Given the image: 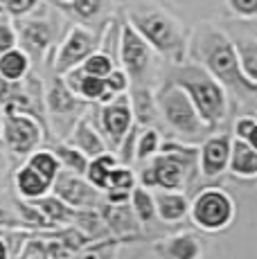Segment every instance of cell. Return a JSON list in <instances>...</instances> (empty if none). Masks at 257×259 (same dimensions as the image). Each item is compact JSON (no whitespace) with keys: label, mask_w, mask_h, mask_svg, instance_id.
<instances>
[{"label":"cell","mask_w":257,"mask_h":259,"mask_svg":"<svg viewBox=\"0 0 257 259\" xmlns=\"http://www.w3.org/2000/svg\"><path fill=\"white\" fill-rule=\"evenodd\" d=\"M187 57L203 66L212 77L228 88V93L237 95L239 99L257 97V83L248 81L239 68L235 41L215 23H201L196 29H192Z\"/></svg>","instance_id":"cell-1"},{"label":"cell","mask_w":257,"mask_h":259,"mask_svg":"<svg viewBox=\"0 0 257 259\" xmlns=\"http://www.w3.org/2000/svg\"><path fill=\"white\" fill-rule=\"evenodd\" d=\"M126 21L147 38L156 54L176 66L187 59L190 52V29L169 12L156 5H140L126 12Z\"/></svg>","instance_id":"cell-2"},{"label":"cell","mask_w":257,"mask_h":259,"mask_svg":"<svg viewBox=\"0 0 257 259\" xmlns=\"http://www.w3.org/2000/svg\"><path fill=\"white\" fill-rule=\"evenodd\" d=\"M167 79L176 81L190 95L194 106L199 108L201 117L207 126L215 131L230 115V93L219 79H215L203 66L192 61L190 57L183 63H176Z\"/></svg>","instance_id":"cell-3"},{"label":"cell","mask_w":257,"mask_h":259,"mask_svg":"<svg viewBox=\"0 0 257 259\" xmlns=\"http://www.w3.org/2000/svg\"><path fill=\"white\" fill-rule=\"evenodd\" d=\"M156 104L158 113H160V122L179 140L201 144L203 138L212 133V128L203 122V117H201L199 108L194 106V102L190 99V95L172 79H167L165 83H160L156 88Z\"/></svg>","instance_id":"cell-4"},{"label":"cell","mask_w":257,"mask_h":259,"mask_svg":"<svg viewBox=\"0 0 257 259\" xmlns=\"http://www.w3.org/2000/svg\"><path fill=\"white\" fill-rule=\"evenodd\" d=\"M237 217V203L226 189L205 187L194 194L190 201V219L194 228L207 235L224 232L232 226Z\"/></svg>","instance_id":"cell-5"},{"label":"cell","mask_w":257,"mask_h":259,"mask_svg":"<svg viewBox=\"0 0 257 259\" xmlns=\"http://www.w3.org/2000/svg\"><path fill=\"white\" fill-rule=\"evenodd\" d=\"M0 140L12 156L27 158L46 142V124L43 119H38L36 113L21 111V108H5Z\"/></svg>","instance_id":"cell-6"},{"label":"cell","mask_w":257,"mask_h":259,"mask_svg":"<svg viewBox=\"0 0 257 259\" xmlns=\"http://www.w3.org/2000/svg\"><path fill=\"white\" fill-rule=\"evenodd\" d=\"M154 57L156 50L147 43V38L128 21H122L117 66H122L128 72L131 83H145V79L154 70Z\"/></svg>","instance_id":"cell-7"},{"label":"cell","mask_w":257,"mask_h":259,"mask_svg":"<svg viewBox=\"0 0 257 259\" xmlns=\"http://www.w3.org/2000/svg\"><path fill=\"white\" fill-rule=\"evenodd\" d=\"M100 48V32L86 27L81 23H72L68 27V32L63 34L59 48L54 50L52 57V70L63 74L72 68L81 66V61L88 57L91 52Z\"/></svg>","instance_id":"cell-8"},{"label":"cell","mask_w":257,"mask_h":259,"mask_svg":"<svg viewBox=\"0 0 257 259\" xmlns=\"http://www.w3.org/2000/svg\"><path fill=\"white\" fill-rule=\"evenodd\" d=\"M133 124H136V117H133L128 91L115 95V99H111L108 104H100L95 113V126L102 131L111 151H117V147L122 144Z\"/></svg>","instance_id":"cell-9"},{"label":"cell","mask_w":257,"mask_h":259,"mask_svg":"<svg viewBox=\"0 0 257 259\" xmlns=\"http://www.w3.org/2000/svg\"><path fill=\"white\" fill-rule=\"evenodd\" d=\"M138 183L149 189H187L194 185L185 165L165 151H158L145 162L142 171L138 174Z\"/></svg>","instance_id":"cell-10"},{"label":"cell","mask_w":257,"mask_h":259,"mask_svg":"<svg viewBox=\"0 0 257 259\" xmlns=\"http://www.w3.org/2000/svg\"><path fill=\"white\" fill-rule=\"evenodd\" d=\"M86 104L79 95H75L70 88L63 81V74L54 72L50 74L46 83V91H43V108L52 119H59V122H68V126H75V122L83 115L86 111Z\"/></svg>","instance_id":"cell-11"},{"label":"cell","mask_w":257,"mask_h":259,"mask_svg":"<svg viewBox=\"0 0 257 259\" xmlns=\"http://www.w3.org/2000/svg\"><path fill=\"white\" fill-rule=\"evenodd\" d=\"M52 194L66 201L75 210H97L104 203V192L97 189L83 174L61 169L52 183Z\"/></svg>","instance_id":"cell-12"},{"label":"cell","mask_w":257,"mask_h":259,"mask_svg":"<svg viewBox=\"0 0 257 259\" xmlns=\"http://www.w3.org/2000/svg\"><path fill=\"white\" fill-rule=\"evenodd\" d=\"M230 149L232 136L230 133H215L212 131L203 142L199 144V171L207 181L224 176L230 165Z\"/></svg>","instance_id":"cell-13"},{"label":"cell","mask_w":257,"mask_h":259,"mask_svg":"<svg viewBox=\"0 0 257 259\" xmlns=\"http://www.w3.org/2000/svg\"><path fill=\"white\" fill-rule=\"evenodd\" d=\"M16 29H18V46L32 57V61L36 63L43 61L46 54L52 50V41H54L52 25L46 18L29 16V18H21Z\"/></svg>","instance_id":"cell-14"},{"label":"cell","mask_w":257,"mask_h":259,"mask_svg":"<svg viewBox=\"0 0 257 259\" xmlns=\"http://www.w3.org/2000/svg\"><path fill=\"white\" fill-rule=\"evenodd\" d=\"M156 196V214L158 221L167 223H181L183 219L190 217V201L185 189H154Z\"/></svg>","instance_id":"cell-15"},{"label":"cell","mask_w":257,"mask_h":259,"mask_svg":"<svg viewBox=\"0 0 257 259\" xmlns=\"http://www.w3.org/2000/svg\"><path fill=\"white\" fill-rule=\"evenodd\" d=\"M66 140L70 144H75L77 149H81L88 158H95V156H100V153H104V151H111L106 140H104L102 131L95 126V122H91V117L88 115H81L77 119Z\"/></svg>","instance_id":"cell-16"},{"label":"cell","mask_w":257,"mask_h":259,"mask_svg":"<svg viewBox=\"0 0 257 259\" xmlns=\"http://www.w3.org/2000/svg\"><path fill=\"white\" fill-rule=\"evenodd\" d=\"M154 250L167 259H199L203 257L201 239L194 232H176L154 243Z\"/></svg>","instance_id":"cell-17"},{"label":"cell","mask_w":257,"mask_h":259,"mask_svg":"<svg viewBox=\"0 0 257 259\" xmlns=\"http://www.w3.org/2000/svg\"><path fill=\"white\" fill-rule=\"evenodd\" d=\"M131 108L136 124L140 126H158L160 124V113H158L156 104V88L147 86V83H131Z\"/></svg>","instance_id":"cell-18"},{"label":"cell","mask_w":257,"mask_h":259,"mask_svg":"<svg viewBox=\"0 0 257 259\" xmlns=\"http://www.w3.org/2000/svg\"><path fill=\"white\" fill-rule=\"evenodd\" d=\"M136 185H138V174L133 171V167L124 165V162H117L111 169V176H108V185L104 189V201L111 203V205H124L131 198V192Z\"/></svg>","instance_id":"cell-19"},{"label":"cell","mask_w":257,"mask_h":259,"mask_svg":"<svg viewBox=\"0 0 257 259\" xmlns=\"http://www.w3.org/2000/svg\"><path fill=\"white\" fill-rule=\"evenodd\" d=\"M104 221H106L108 226V232L115 237H133L140 232V226L142 223L136 219V214H133L131 205L124 203V205H111V203L104 201L102 207H100Z\"/></svg>","instance_id":"cell-20"},{"label":"cell","mask_w":257,"mask_h":259,"mask_svg":"<svg viewBox=\"0 0 257 259\" xmlns=\"http://www.w3.org/2000/svg\"><path fill=\"white\" fill-rule=\"evenodd\" d=\"M14 187H16L18 198H25V201H38L41 196L52 192V183L27 162L18 167L14 174Z\"/></svg>","instance_id":"cell-21"},{"label":"cell","mask_w":257,"mask_h":259,"mask_svg":"<svg viewBox=\"0 0 257 259\" xmlns=\"http://www.w3.org/2000/svg\"><path fill=\"white\" fill-rule=\"evenodd\" d=\"M63 9L81 25H104L113 16V0H70Z\"/></svg>","instance_id":"cell-22"},{"label":"cell","mask_w":257,"mask_h":259,"mask_svg":"<svg viewBox=\"0 0 257 259\" xmlns=\"http://www.w3.org/2000/svg\"><path fill=\"white\" fill-rule=\"evenodd\" d=\"M228 171L235 178H244V181H253V178H257V149L250 147L248 142H244V140L232 136Z\"/></svg>","instance_id":"cell-23"},{"label":"cell","mask_w":257,"mask_h":259,"mask_svg":"<svg viewBox=\"0 0 257 259\" xmlns=\"http://www.w3.org/2000/svg\"><path fill=\"white\" fill-rule=\"evenodd\" d=\"M32 57L21 46H16L0 54V77L9 81H23L32 72Z\"/></svg>","instance_id":"cell-24"},{"label":"cell","mask_w":257,"mask_h":259,"mask_svg":"<svg viewBox=\"0 0 257 259\" xmlns=\"http://www.w3.org/2000/svg\"><path fill=\"white\" fill-rule=\"evenodd\" d=\"M34 203L41 207V212L46 214V219L50 221L52 228H57V226H70V223H75L77 210L68 205L66 201H61L57 194L50 192V194L41 196L38 201H34Z\"/></svg>","instance_id":"cell-25"},{"label":"cell","mask_w":257,"mask_h":259,"mask_svg":"<svg viewBox=\"0 0 257 259\" xmlns=\"http://www.w3.org/2000/svg\"><path fill=\"white\" fill-rule=\"evenodd\" d=\"M128 205H131L136 219L142 223V226H149L158 219L156 214V196H154V189L145 187L138 183L131 192V198H128Z\"/></svg>","instance_id":"cell-26"},{"label":"cell","mask_w":257,"mask_h":259,"mask_svg":"<svg viewBox=\"0 0 257 259\" xmlns=\"http://www.w3.org/2000/svg\"><path fill=\"white\" fill-rule=\"evenodd\" d=\"M120 162V158H117V153L115 151H104L100 153V156H95V158H91V162H88V167H86V174L83 176L88 178V181L93 183L97 189H106L108 185V176H111V169Z\"/></svg>","instance_id":"cell-27"},{"label":"cell","mask_w":257,"mask_h":259,"mask_svg":"<svg viewBox=\"0 0 257 259\" xmlns=\"http://www.w3.org/2000/svg\"><path fill=\"white\" fill-rule=\"evenodd\" d=\"M235 50L237 59H239V68L248 81L257 83V38L255 36H237Z\"/></svg>","instance_id":"cell-28"},{"label":"cell","mask_w":257,"mask_h":259,"mask_svg":"<svg viewBox=\"0 0 257 259\" xmlns=\"http://www.w3.org/2000/svg\"><path fill=\"white\" fill-rule=\"evenodd\" d=\"M52 151L57 153L59 162H61V169H68V171H77V174H86V167L91 162V158L77 149L75 144H70L68 140H61L52 147Z\"/></svg>","instance_id":"cell-29"},{"label":"cell","mask_w":257,"mask_h":259,"mask_svg":"<svg viewBox=\"0 0 257 259\" xmlns=\"http://www.w3.org/2000/svg\"><path fill=\"white\" fill-rule=\"evenodd\" d=\"M25 162H27V165H32L38 174H41V176H46L50 183H54V178H57L59 171H61V162H59L57 153H54L52 149L38 147L36 151H32L25 158Z\"/></svg>","instance_id":"cell-30"},{"label":"cell","mask_w":257,"mask_h":259,"mask_svg":"<svg viewBox=\"0 0 257 259\" xmlns=\"http://www.w3.org/2000/svg\"><path fill=\"white\" fill-rule=\"evenodd\" d=\"M162 136L158 131V126H140L136 140V162H147L149 158H154L160 151Z\"/></svg>","instance_id":"cell-31"},{"label":"cell","mask_w":257,"mask_h":259,"mask_svg":"<svg viewBox=\"0 0 257 259\" xmlns=\"http://www.w3.org/2000/svg\"><path fill=\"white\" fill-rule=\"evenodd\" d=\"M117 66V61L113 57H108L106 52H102L100 48L95 52H91L86 59L81 61V70L88 74H95V77H106L113 68Z\"/></svg>","instance_id":"cell-32"},{"label":"cell","mask_w":257,"mask_h":259,"mask_svg":"<svg viewBox=\"0 0 257 259\" xmlns=\"http://www.w3.org/2000/svg\"><path fill=\"white\" fill-rule=\"evenodd\" d=\"M38 7H43L41 0H3V12L12 18H29L36 16Z\"/></svg>","instance_id":"cell-33"},{"label":"cell","mask_w":257,"mask_h":259,"mask_svg":"<svg viewBox=\"0 0 257 259\" xmlns=\"http://www.w3.org/2000/svg\"><path fill=\"white\" fill-rule=\"evenodd\" d=\"M18 46V29L12 16L0 12V54Z\"/></svg>","instance_id":"cell-34"},{"label":"cell","mask_w":257,"mask_h":259,"mask_svg":"<svg viewBox=\"0 0 257 259\" xmlns=\"http://www.w3.org/2000/svg\"><path fill=\"white\" fill-rule=\"evenodd\" d=\"M235 138L248 142L257 149V117L255 115H241L235 122Z\"/></svg>","instance_id":"cell-35"},{"label":"cell","mask_w":257,"mask_h":259,"mask_svg":"<svg viewBox=\"0 0 257 259\" xmlns=\"http://www.w3.org/2000/svg\"><path fill=\"white\" fill-rule=\"evenodd\" d=\"M104 83H106V91L120 95V93H126L128 88H131V77H128V72L122 66H115L106 77H104Z\"/></svg>","instance_id":"cell-36"},{"label":"cell","mask_w":257,"mask_h":259,"mask_svg":"<svg viewBox=\"0 0 257 259\" xmlns=\"http://www.w3.org/2000/svg\"><path fill=\"white\" fill-rule=\"evenodd\" d=\"M230 14L241 21H255L257 18V0H226Z\"/></svg>","instance_id":"cell-37"},{"label":"cell","mask_w":257,"mask_h":259,"mask_svg":"<svg viewBox=\"0 0 257 259\" xmlns=\"http://www.w3.org/2000/svg\"><path fill=\"white\" fill-rule=\"evenodd\" d=\"M100 246L93 243L88 250H81V255H95V257H113L117 252V239H104V241H97Z\"/></svg>","instance_id":"cell-38"},{"label":"cell","mask_w":257,"mask_h":259,"mask_svg":"<svg viewBox=\"0 0 257 259\" xmlns=\"http://www.w3.org/2000/svg\"><path fill=\"white\" fill-rule=\"evenodd\" d=\"M9 257V246H7V239H5V235L0 232V259Z\"/></svg>","instance_id":"cell-39"},{"label":"cell","mask_w":257,"mask_h":259,"mask_svg":"<svg viewBox=\"0 0 257 259\" xmlns=\"http://www.w3.org/2000/svg\"><path fill=\"white\" fill-rule=\"evenodd\" d=\"M0 133H3V108H0Z\"/></svg>","instance_id":"cell-40"},{"label":"cell","mask_w":257,"mask_h":259,"mask_svg":"<svg viewBox=\"0 0 257 259\" xmlns=\"http://www.w3.org/2000/svg\"><path fill=\"white\" fill-rule=\"evenodd\" d=\"M57 3L59 5H66V3H70V0H57Z\"/></svg>","instance_id":"cell-41"},{"label":"cell","mask_w":257,"mask_h":259,"mask_svg":"<svg viewBox=\"0 0 257 259\" xmlns=\"http://www.w3.org/2000/svg\"><path fill=\"white\" fill-rule=\"evenodd\" d=\"M0 12H3V3H0Z\"/></svg>","instance_id":"cell-42"},{"label":"cell","mask_w":257,"mask_h":259,"mask_svg":"<svg viewBox=\"0 0 257 259\" xmlns=\"http://www.w3.org/2000/svg\"><path fill=\"white\" fill-rule=\"evenodd\" d=\"M0 3H3V0H0Z\"/></svg>","instance_id":"cell-43"},{"label":"cell","mask_w":257,"mask_h":259,"mask_svg":"<svg viewBox=\"0 0 257 259\" xmlns=\"http://www.w3.org/2000/svg\"><path fill=\"white\" fill-rule=\"evenodd\" d=\"M255 117H257V115H255Z\"/></svg>","instance_id":"cell-44"}]
</instances>
